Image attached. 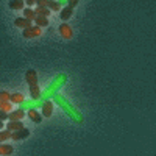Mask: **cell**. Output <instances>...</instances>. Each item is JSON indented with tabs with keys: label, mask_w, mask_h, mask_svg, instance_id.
<instances>
[{
	"label": "cell",
	"mask_w": 156,
	"mask_h": 156,
	"mask_svg": "<svg viewBox=\"0 0 156 156\" xmlns=\"http://www.w3.org/2000/svg\"><path fill=\"white\" fill-rule=\"evenodd\" d=\"M28 136H30V129H27V128H23V129H19V131H16V133H12L11 139H14V140H22V139H25V137H28Z\"/></svg>",
	"instance_id": "7c38bea8"
},
{
	"label": "cell",
	"mask_w": 156,
	"mask_h": 156,
	"mask_svg": "<svg viewBox=\"0 0 156 156\" xmlns=\"http://www.w3.org/2000/svg\"><path fill=\"white\" fill-rule=\"evenodd\" d=\"M34 12H36V16H44V17L50 16V9L48 8H39V6H36Z\"/></svg>",
	"instance_id": "603a6c76"
},
{
	"label": "cell",
	"mask_w": 156,
	"mask_h": 156,
	"mask_svg": "<svg viewBox=\"0 0 156 156\" xmlns=\"http://www.w3.org/2000/svg\"><path fill=\"white\" fill-rule=\"evenodd\" d=\"M2 128H3V122H2V120H0V129H2Z\"/></svg>",
	"instance_id": "83f0119b"
},
{
	"label": "cell",
	"mask_w": 156,
	"mask_h": 156,
	"mask_svg": "<svg viewBox=\"0 0 156 156\" xmlns=\"http://www.w3.org/2000/svg\"><path fill=\"white\" fill-rule=\"evenodd\" d=\"M25 80H27L28 86H37V73L36 70H28L27 73H25Z\"/></svg>",
	"instance_id": "52a82bcc"
},
{
	"label": "cell",
	"mask_w": 156,
	"mask_h": 156,
	"mask_svg": "<svg viewBox=\"0 0 156 156\" xmlns=\"http://www.w3.org/2000/svg\"><path fill=\"white\" fill-rule=\"evenodd\" d=\"M73 14V9L72 8H69V6H64L62 9H61V19L62 20H67V19H70V16Z\"/></svg>",
	"instance_id": "2e32d148"
},
{
	"label": "cell",
	"mask_w": 156,
	"mask_h": 156,
	"mask_svg": "<svg viewBox=\"0 0 156 156\" xmlns=\"http://www.w3.org/2000/svg\"><path fill=\"white\" fill-rule=\"evenodd\" d=\"M59 34H61L64 39H70V37L73 36V30H72V27H70L69 23L64 22V23L59 25Z\"/></svg>",
	"instance_id": "5b68a950"
},
{
	"label": "cell",
	"mask_w": 156,
	"mask_h": 156,
	"mask_svg": "<svg viewBox=\"0 0 156 156\" xmlns=\"http://www.w3.org/2000/svg\"><path fill=\"white\" fill-rule=\"evenodd\" d=\"M44 101L42 100H25L22 105H19V109L20 111H30V109H37V108H42Z\"/></svg>",
	"instance_id": "3957f363"
},
{
	"label": "cell",
	"mask_w": 156,
	"mask_h": 156,
	"mask_svg": "<svg viewBox=\"0 0 156 156\" xmlns=\"http://www.w3.org/2000/svg\"><path fill=\"white\" fill-rule=\"evenodd\" d=\"M11 136H12L11 131H8V129H2V131H0V144H5L6 139H11Z\"/></svg>",
	"instance_id": "7402d4cb"
},
{
	"label": "cell",
	"mask_w": 156,
	"mask_h": 156,
	"mask_svg": "<svg viewBox=\"0 0 156 156\" xmlns=\"http://www.w3.org/2000/svg\"><path fill=\"white\" fill-rule=\"evenodd\" d=\"M51 112H53V101H51V100L44 101V105H42V108H41V114H42V117H50Z\"/></svg>",
	"instance_id": "8992f818"
},
{
	"label": "cell",
	"mask_w": 156,
	"mask_h": 156,
	"mask_svg": "<svg viewBox=\"0 0 156 156\" xmlns=\"http://www.w3.org/2000/svg\"><path fill=\"white\" fill-rule=\"evenodd\" d=\"M42 33V28H39L36 27V25H33L31 28H27V30H23V37H27V39H31V37H39Z\"/></svg>",
	"instance_id": "277c9868"
},
{
	"label": "cell",
	"mask_w": 156,
	"mask_h": 156,
	"mask_svg": "<svg viewBox=\"0 0 156 156\" xmlns=\"http://www.w3.org/2000/svg\"><path fill=\"white\" fill-rule=\"evenodd\" d=\"M14 25L19 28H23V30H27V28H31L33 25H31V20H27L25 17H17L14 20Z\"/></svg>",
	"instance_id": "30bf717a"
},
{
	"label": "cell",
	"mask_w": 156,
	"mask_h": 156,
	"mask_svg": "<svg viewBox=\"0 0 156 156\" xmlns=\"http://www.w3.org/2000/svg\"><path fill=\"white\" fill-rule=\"evenodd\" d=\"M9 101L11 103H17V105H22V103L25 101V98H23V95L20 92H16V94H11V100Z\"/></svg>",
	"instance_id": "ac0fdd59"
},
{
	"label": "cell",
	"mask_w": 156,
	"mask_h": 156,
	"mask_svg": "<svg viewBox=\"0 0 156 156\" xmlns=\"http://www.w3.org/2000/svg\"><path fill=\"white\" fill-rule=\"evenodd\" d=\"M23 17L27 19V20H34L36 19V12L33 8H27V9H23Z\"/></svg>",
	"instance_id": "d6986e66"
},
{
	"label": "cell",
	"mask_w": 156,
	"mask_h": 156,
	"mask_svg": "<svg viewBox=\"0 0 156 156\" xmlns=\"http://www.w3.org/2000/svg\"><path fill=\"white\" fill-rule=\"evenodd\" d=\"M0 111H3L6 114L12 112V103L11 101H2V105H0Z\"/></svg>",
	"instance_id": "44dd1931"
},
{
	"label": "cell",
	"mask_w": 156,
	"mask_h": 156,
	"mask_svg": "<svg viewBox=\"0 0 156 156\" xmlns=\"http://www.w3.org/2000/svg\"><path fill=\"white\" fill-rule=\"evenodd\" d=\"M27 115V112L25 111H20V109H17V111H12V112H9V122H19V120H22L23 117Z\"/></svg>",
	"instance_id": "8fae6325"
},
{
	"label": "cell",
	"mask_w": 156,
	"mask_h": 156,
	"mask_svg": "<svg viewBox=\"0 0 156 156\" xmlns=\"http://www.w3.org/2000/svg\"><path fill=\"white\" fill-rule=\"evenodd\" d=\"M12 151H14V148H12L11 145H8V144H0V156H8V154H11Z\"/></svg>",
	"instance_id": "9a60e30c"
},
{
	"label": "cell",
	"mask_w": 156,
	"mask_h": 156,
	"mask_svg": "<svg viewBox=\"0 0 156 156\" xmlns=\"http://www.w3.org/2000/svg\"><path fill=\"white\" fill-rule=\"evenodd\" d=\"M6 119H9V114H6V112H3V111H0V120H6Z\"/></svg>",
	"instance_id": "d4e9b609"
},
{
	"label": "cell",
	"mask_w": 156,
	"mask_h": 156,
	"mask_svg": "<svg viewBox=\"0 0 156 156\" xmlns=\"http://www.w3.org/2000/svg\"><path fill=\"white\" fill-rule=\"evenodd\" d=\"M76 5H78V0H70V2H69V5H67V6L73 9V6H76Z\"/></svg>",
	"instance_id": "484cf974"
},
{
	"label": "cell",
	"mask_w": 156,
	"mask_h": 156,
	"mask_svg": "<svg viewBox=\"0 0 156 156\" xmlns=\"http://www.w3.org/2000/svg\"><path fill=\"white\" fill-rule=\"evenodd\" d=\"M27 5L31 8V6H34L36 5V0H27Z\"/></svg>",
	"instance_id": "4316f807"
},
{
	"label": "cell",
	"mask_w": 156,
	"mask_h": 156,
	"mask_svg": "<svg viewBox=\"0 0 156 156\" xmlns=\"http://www.w3.org/2000/svg\"><path fill=\"white\" fill-rule=\"evenodd\" d=\"M69 2H66V0H61V2H53V0H50L48 2V9L50 11H61L62 6H67Z\"/></svg>",
	"instance_id": "ba28073f"
},
{
	"label": "cell",
	"mask_w": 156,
	"mask_h": 156,
	"mask_svg": "<svg viewBox=\"0 0 156 156\" xmlns=\"http://www.w3.org/2000/svg\"><path fill=\"white\" fill-rule=\"evenodd\" d=\"M67 80H69V78H67L66 73L56 75V76L53 78V81L48 84V87L44 89V92H42V95H41V100H42V101H47V100H50V98H53V97L58 94V89H61L64 84H66Z\"/></svg>",
	"instance_id": "7a4b0ae2"
},
{
	"label": "cell",
	"mask_w": 156,
	"mask_h": 156,
	"mask_svg": "<svg viewBox=\"0 0 156 156\" xmlns=\"http://www.w3.org/2000/svg\"><path fill=\"white\" fill-rule=\"evenodd\" d=\"M23 0H11L9 2V8L11 9H23Z\"/></svg>",
	"instance_id": "ffe728a7"
},
{
	"label": "cell",
	"mask_w": 156,
	"mask_h": 156,
	"mask_svg": "<svg viewBox=\"0 0 156 156\" xmlns=\"http://www.w3.org/2000/svg\"><path fill=\"white\" fill-rule=\"evenodd\" d=\"M30 95H31V100H41V95H42V90L39 86H31L30 87Z\"/></svg>",
	"instance_id": "5bb4252c"
},
{
	"label": "cell",
	"mask_w": 156,
	"mask_h": 156,
	"mask_svg": "<svg viewBox=\"0 0 156 156\" xmlns=\"http://www.w3.org/2000/svg\"><path fill=\"white\" fill-rule=\"evenodd\" d=\"M0 105H2V101H0Z\"/></svg>",
	"instance_id": "f1b7e54d"
},
{
	"label": "cell",
	"mask_w": 156,
	"mask_h": 156,
	"mask_svg": "<svg viewBox=\"0 0 156 156\" xmlns=\"http://www.w3.org/2000/svg\"><path fill=\"white\" fill-rule=\"evenodd\" d=\"M11 100V94L6 92V90H2L0 92V101H9Z\"/></svg>",
	"instance_id": "cb8c5ba5"
},
{
	"label": "cell",
	"mask_w": 156,
	"mask_h": 156,
	"mask_svg": "<svg viewBox=\"0 0 156 156\" xmlns=\"http://www.w3.org/2000/svg\"><path fill=\"white\" fill-rule=\"evenodd\" d=\"M27 115L30 117V120L34 122V123H41V122H42V114L39 112L37 109H30V111H27Z\"/></svg>",
	"instance_id": "9c48e42d"
},
{
	"label": "cell",
	"mask_w": 156,
	"mask_h": 156,
	"mask_svg": "<svg viewBox=\"0 0 156 156\" xmlns=\"http://www.w3.org/2000/svg\"><path fill=\"white\" fill-rule=\"evenodd\" d=\"M34 22H36V27L42 28V27H47V25H48V17H44V16H36Z\"/></svg>",
	"instance_id": "e0dca14e"
},
{
	"label": "cell",
	"mask_w": 156,
	"mask_h": 156,
	"mask_svg": "<svg viewBox=\"0 0 156 156\" xmlns=\"http://www.w3.org/2000/svg\"><path fill=\"white\" fill-rule=\"evenodd\" d=\"M53 100L56 101V105H59L61 106V109L66 112L70 119L73 120V122H76V123H83V120H84V117H83V114L78 111L72 103L66 98V97H62L61 94H56L55 97H53Z\"/></svg>",
	"instance_id": "6da1fadb"
},
{
	"label": "cell",
	"mask_w": 156,
	"mask_h": 156,
	"mask_svg": "<svg viewBox=\"0 0 156 156\" xmlns=\"http://www.w3.org/2000/svg\"><path fill=\"white\" fill-rule=\"evenodd\" d=\"M25 126H23V123L19 120V122H8L6 123V129L8 131H11V133H16V131H19V129H23Z\"/></svg>",
	"instance_id": "4fadbf2b"
}]
</instances>
